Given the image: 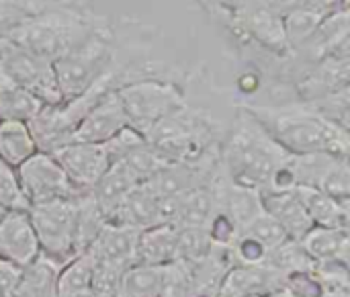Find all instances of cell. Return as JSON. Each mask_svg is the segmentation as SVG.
I'll list each match as a JSON object with an SVG mask.
<instances>
[{
  "instance_id": "cell-1",
  "label": "cell",
  "mask_w": 350,
  "mask_h": 297,
  "mask_svg": "<svg viewBox=\"0 0 350 297\" xmlns=\"http://www.w3.org/2000/svg\"><path fill=\"white\" fill-rule=\"evenodd\" d=\"M242 107L289 154L328 152L349 156V127L326 119L308 101L295 99L281 105L242 103Z\"/></svg>"
},
{
  "instance_id": "cell-2",
  "label": "cell",
  "mask_w": 350,
  "mask_h": 297,
  "mask_svg": "<svg viewBox=\"0 0 350 297\" xmlns=\"http://www.w3.org/2000/svg\"><path fill=\"white\" fill-rule=\"evenodd\" d=\"M283 150L267 129L240 105L226 138L219 144V164L224 175L238 187L262 191L279 164L287 160Z\"/></svg>"
},
{
  "instance_id": "cell-3",
  "label": "cell",
  "mask_w": 350,
  "mask_h": 297,
  "mask_svg": "<svg viewBox=\"0 0 350 297\" xmlns=\"http://www.w3.org/2000/svg\"><path fill=\"white\" fill-rule=\"evenodd\" d=\"M103 21L86 0H47L6 37L53 62L84 41Z\"/></svg>"
},
{
  "instance_id": "cell-4",
  "label": "cell",
  "mask_w": 350,
  "mask_h": 297,
  "mask_svg": "<svg viewBox=\"0 0 350 297\" xmlns=\"http://www.w3.org/2000/svg\"><path fill=\"white\" fill-rule=\"evenodd\" d=\"M148 144L168 162H195L219 150V125L207 111L189 105L160 119L146 135Z\"/></svg>"
},
{
  "instance_id": "cell-5",
  "label": "cell",
  "mask_w": 350,
  "mask_h": 297,
  "mask_svg": "<svg viewBox=\"0 0 350 297\" xmlns=\"http://www.w3.org/2000/svg\"><path fill=\"white\" fill-rule=\"evenodd\" d=\"M119 64V37L105 18L84 41L53 60V70L64 103L80 96L98 78Z\"/></svg>"
},
{
  "instance_id": "cell-6",
  "label": "cell",
  "mask_w": 350,
  "mask_h": 297,
  "mask_svg": "<svg viewBox=\"0 0 350 297\" xmlns=\"http://www.w3.org/2000/svg\"><path fill=\"white\" fill-rule=\"evenodd\" d=\"M129 127L146 135L160 119L187 105L185 90L168 78H139L115 88Z\"/></svg>"
},
{
  "instance_id": "cell-7",
  "label": "cell",
  "mask_w": 350,
  "mask_h": 297,
  "mask_svg": "<svg viewBox=\"0 0 350 297\" xmlns=\"http://www.w3.org/2000/svg\"><path fill=\"white\" fill-rule=\"evenodd\" d=\"M29 220L33 224L41 255L57 261L59 265H66L76 257V199L35 203L29 207Z\"/></svg>"
},
{
  "instance_id": "cell-8",
  "label": "cell",
  "mask_w": 350,
  "mask_h": 297,
  "mask_svg": "<svg viewBox=\"0 0 350 297\" xmlns=\"http://www.w3.org/2000/svg\"><path fill=\"white\" fill-rule=\"evenodd\" d=\"M0 68L23 88L35 94L43 105H62L53 62L14 43L8 37L0 39Z\"/></svg>"
},
{
  "instance_id": "cell-9",
  "label": "cell",
  "mask_w": 350,
  "mask_h": 297,
  "mask_svg": "<svg viewBox=\"0 0 350 297\" xmlns=\"http://www.w3.org/2000/svg\"><path fill=\"white\" fill-rule=\"evenodd\" d=\"M14 170H16L23 195L29 201V207L35 203L53 201V199H76L78 195L86 193L72 185V181L66 177L64 168L59 166V162L53 158V154H47V152L37 150Z\"/></svg>"
},
{
  "instance_id": "cell-10",
  "label": "cell",
  "mask_w": 350,
  "mask_h": 297,
  "mask_svg": "<svg viewBox=\"0 0 350 297\" xmlns=\"http://www.w3.org/2000/svg\"><path fill=\"white\" fill-rule=\"evenodd\" d=\"M53 158L59 162L72 185L80 191H90L111 166L107 148L90 142H70L53 152Z\"/></svg>"
},
{
  "instance_id": "cell-11",
  "label": "cell",
  "mask_w": 350,
  "mask_h": 297,
  "mask_svg": "<svg viewBox=\"0 0 350 297\" xmlns=\"http://www.w3.org/2000/svg\"><path fill=\"white\" fill-rule=\"evenodd\" d=\"M137 236H139L137 228L107 222L100 234L96 236V240L84 253L90 255L96 267L125 273L131 265H135Z\"/></svg>"
},
{
  "instance_id": "cell-12",
  "label": "cell",
  "mask_w": 350,
  "mask_h": 297,
  "mask_svg": "<svg viewBox=\"0 0 350 297\" xmlns=\"http://www.w3.org/2000/svg\"><path fill=\"white\" fill-rule=\"evenodd\" d=\"M127 125V115L117 90H109L78 121L74 129V142L105 144Z\"/></svg>"
},
{
  "instance_id": "cell-13",
  "label": "cell",
  "mask_w": 350,
  "mask_h": 297,
  "mask_svg": "<svg viewBox=\"0 0 350 297\" xmlns=\"http://www.w3.org/2000/svg\"><path fill=\"white\" fill-rule=\"evenodd\" d=\"M41 255L29 220V211H4L0 216V257L25 267Z\"/></svg>"
},
{
  "instance_id": "cell-14",
  "label": "cell",
  "mask_w": 350,
  "mask_h": 297,
  "mask_svg": "<svg viewBox=\"0 0 350 297\" xmlns=\"http://www.w3.org/2000/svg\"><path fill=\"white\" fill-rule=\"evenodd\" d=\"M281 287V273L267 265H232L221 277L215 296L217 297H248L269 296Z\"/></svg>"
},
{
  "instance_id": "cell-15",
  "label": "cell",
  "mask_w": 350,
  "mask_h": 297,
  "mask_svg": "<svg viewBox=\"0 0 350 297\" xmlns=\"http://www.w3.org/2000/svg\"><path fill=\"white\" fill-rule=\"evenodd\" d=\"M162 199L148 181L139 183L127 197L125 201L115 209V214L109 218L111 224L119 226H129V228H150L156 224H164L162 216Z\"/></svg>"
},
{
  "instance_id": "cell-16",
  "label": "cell",
  "mask_w": 350,
  "mask_h": 297,
  "mask_svg": "<svg viewBox=\"0 0 350 297\" xmlns=\"http://www.w3.org/2000/svg\"><path fill=\"white\" fill-rule=\"evenodd\" d=\"M262 209L273 216L289 238L301 240L312 228V220L297 195V191H281V193H260Z\"/></svg>"
},
{
  "instance_id": "cell-17",
  "label": "cell",
  "mask_w": 350,
  "mask_h": 297,
  "mask_svg": "<svg viewBox=\"0 0 350 297\" xmlns=\"http://www.w3.org/2000/svg\"><path fill=\"white\" fill-rule=\"evenodd\" d=\"M137 185H139L137 177L123 162H111V166L105 170V175L90 189V195L109 222V218L115 214V209L125 201V197Z\"/></svg>"
},
{
  "instance_id": "cell-18",
  "label": "cell",
  "mask_w": 350,
  "mask_h": 297,
  "mask_svg": "<svg viewBox=\"0 0 350 297\" xmlns=\"http://www.w3.org/2000/svg\"><path fill=\"white\" fill-rule=\"evenodd\" d=\"M172 275L170 265H131L119 283L117 297H164Z\"/></svg>"
},
{
  "instance_id": "cell-19",
  "label": "cell",
  "mask_w": 350,
  "mask_h": 297,
  "mask_svg": "<svg viewBox=\"0 0 350 297\" xmlns=\"http://www.w3.org/2000/svg\"><path fill=\"white\" fill-rule=\"evenodd\" d=\"M176 255V226L156 224L139 230L135 265H170Z\"/></svg>"
},
{
  "instance_id": "cell-20",
  "label": "cell",
  "mask_w": 350,
  "mask_h": 297,
  "mask_svg": "<svg viewBox=\"0 0 350 297\" xmlns=\"http://www.w3.org/2000/svg\"><path fill=\"white\" fill-rule=\"evenodd\" d=\"M312 224L320 228H347L350 224V201H338L320 189L299 187L295 189Z\"/></svg>"
},
{
  "instance_id": "cell-21",
  "label": "cell",
  "mask_w": 350,
  "mask_h": 297,
  "mask_svg": "<svg viewBox=\"0 0 350 297\" xmlns=\"http://www.w3.org/2000/svg\"><path fill=\"white\" fill-rule=\"evenodd\" d=\"M62 265L45 255L23 267L21 279L10 297H57V275Z\"/></svg>"
},
{
  "instance_id": "cell-22",
  "label": "cell",
  "mask_w": 350,
  "mask_h": 297,
  "mask_svg": "<svg viewBox=\"0 0 350 297\" xmlns=\"http://www.w3.org/2000/svg\"><path fill=\"white\" fill-rule=\"evenodd\" d=\"M299 242L314 263H326V261L349 263L350 236L347 228L314 226Z\"/></svg>"
},
{
  "instance_id": "cell-23",
  "label": "cell",
  "mask_w": 350,
  "mask_h": 297,
  "mask_svg": "<svg viewBox=\"0 0 350 297\" xmlns=\"http://www.w3.org/2000/svg\"><path fill=\"white\" fill-rule=\"evenodd\" d=\"M43 109V103L14 82L2 68H0V121L2 119H18L29 121Z\"/></svg>"
},
{
  "instance_id": "cell-24",
  "label": "cell",
  "mask_w": 350,
  "mask_h": 297,
  "mask_svg": "<svg viewBox=\"0 0 350 297\" xmlns=\"http://www.w3.org/2000/svg\"><path fill=\"white\" fill-rule=\"evenodd\" d=\"M35 152L37 146L27 121H18V119L0 121V162L16 168Z\"/></svg>"
},
{
  "instance_id": "cell-25",
  "label": "cell",
  "mask_w": 350,
  "mask_h": 297,
  "mask_svg": "<svg viewBox=\"0 0 350 297\" xmlns=\"http://www.w3.org/2000/svg\"><path fill=\"white\" fill-rule=\"evenodd\" d=\"M107 218L98 209L96 201L92 199L90 191L76 197V232H74V246L76 255L84 253L105 228Z\"/></svg>"
},
{
  "instance_id": "cell-26",
  "label": "cell",
  "mask_w": 350,
  "mask_h": 297,
  "mask_svg": "<svg viewBox=\"0 0 350 297\" xmlns=\"http://www.w3.org/2000/svg\"><path fill=\"white\" fill-rule=\"evenodd\" d=\"M211 246L213 244H211L205 228L176 226V255H174L176 263H180L185 267H193L209 255Z\"/></svg>"
},
{
  "instance_id": "cell-27",
  "label": "cell",
  "mask_w": 350,
  "mask_h": 297,
  "mask_svg": "<svg viewBox=\"0 0 350 297\" xmlns=\"http://www.w3.org/2000/svg\"><path fill=\"white\" fill-rule=\"evenodd\" d=\"M324 16L326 14L314 10V8H295V10L283 14L281 21H283V33H285L287 45H289V51L299 47L316 31V27L320 25V21Z\"/></svg>"
},
{
  "instance_id": "cell-28",
  "label": "cell",
  "mask_w": 350,
  "mask_h": 297,
  "mask_svg": "<svg viewBox=\"0 0 350 297\" xmlns=\"http://www.w3.org/2000/svg\"><path fill=\"white\" fill-rule=\"evenodd\" d=\"M45 2L47 0H0V39L39 12Z\"/></svg>"
},
{
  "instance_id": "cell-29",
  "label": "cell",
  "mask_w": 350,
  "mask_h": 297,
  "mask_svg": "<svg viewBox=\"0 0 350 297\" xmlns=\"http://www.w3.org/2000/svg\"><path fill=\"white\" fill-rule=\"evenodd\" d=\"M0 211H29L16 170L4 162H0Z\"/></svg>"
},
{
  "instance_id": "cell-30",
  "label": "cell",
  "mask_w": 350,
  "mask_h": 297,
  "mask_svg": "<svg viewBox=\"0 0 350 297\" xmlns=\"http://www.w3.org/2000/svg\"><path fill=\"white\" fill-rule=\"evenodd\" d=\"M244 232L250 234V236H254L256 240H260L269 248V253L289 238L287 232L281 228V224L273 216H269L265 209L244 228Z\"/></svg>"
},
{
  "instance_id": "cell-31",
  "label": "cell",
  "mask_w": 350,
  "mask_h": 297,
  "mask_svg": "<svg viewBox=\"0 0 350 297\" xmlns=\"http://www.w3.org/2000/svg\"><path fill=\"white\" fill-rule=\"evenodd\" d=\"M230 255H232V261L234 265H250V267H258V265H265L267 263V257H269V248L256 240L254 236L242 232L236 242L230 246Z\"/></svg>"
},
{
  "instance_id": "cell-32",
  "label": "cell",
  "mask_w": 350,
  "mask_h": 297,
  "mask_svg": "<svg viewBox=\"0 0 350 297\" xmlns=\"http://www.w3.org/2000/svg\"><path fill=\"white\" fill-rule=\"evenodd\" d=\"M322 193L338 199V201H350V170H349V158H338L332 168L326 172V177L322 179L320 187Z\"/></svg>"
},
{
  "instance_id": "cell-33",
  "label": "cell",
  "mask_w": 350,
  "mask_h": 297,
  "mask_svg": "<svg viewBox=\"0 0 350 297\" xmlns=\"http://www.w3.org/2000/svg\"><path fill=\"white\" fill-rule=\"evenodd\" d=\"M291 297H320L322 296V283L316 277L314 269L310 271H291L281 275V287Z\"/></svg>"
},
{
  "instance_id": "cell-34",
  "label": "cell",
  "mask_w": 350,
  "mask_h": 297,
  "mask_svg": "<svg viewBox=\"0 0 350 297\" xmlns=\"http://www.w3.org/2000/svg\"><path fill=\"white\" fill-rule=\"evenodd\" d=\"M21 271H23V267L0 257V294L12 296V292L21 279Z\"/></svg>"
},
{
  "instance_id": "cell-35",
  "label": "cell",
  "mask_w": 350,
  "mask_h": 297,
  "mask_svg": "<svg viewBox=\"0 0 350 297\" xmlns=\"http://www.w3.org/2000/svg\"><path fill=\"white\" fill-rule=\"evenodd\" d=\"M187 297H217L215 292H209V289H191Z\"/></svg>"
},
{
  "instance_id": "cell-36",
  "label": "cell",
  "mask_w": 350,
  "mask_h": 297,
  "mask_svg": "<svg viewBox=\"0 0 350 297\" xmlns=\"http://www.w3.org/2000/svg\"><path fill=\"white\" fill-rule=\"evenodd\" d=\"M320 297H350V292H322Z\"/></svg>"
},
{
  "instance_id": "cell-37",
  "label": "cell",
  "mask_w": 350,
  "mask_h": 297,
  "mask_svg": "<svg viewBox=\"0 0 350 297\" xmlns=\"http://www.w3.org/2000/svg\"><path fill=\"white\" fill-rule=\"evenodd\" d=\"M248 297H267V296H248Z\"/></svg>"
},
{
  "instance_id": "cell-38",
  "label": "cell",
  "mask_w": 350,
  "mask_h": 297,
  "mask_svg": "<svg viewBox=\"0 0 350 297\" xmlns=\"http://www.w3.org/2000/svg\"><path fill=\"white\" fill-rule=\"evenodd\" d=\"M0 297H10V296H4V294H0Z\"/></svg>"
}]
</instances>
